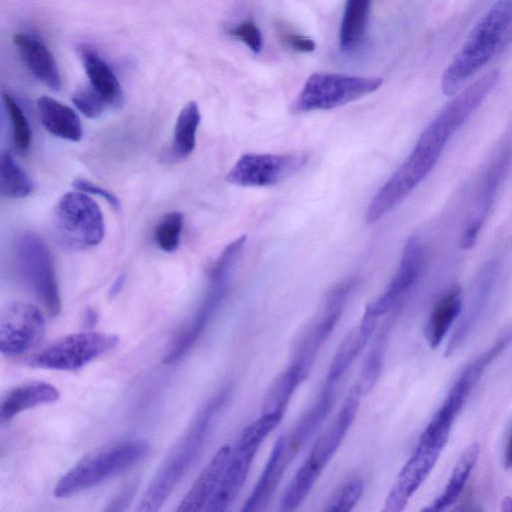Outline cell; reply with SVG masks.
<instances>
[{
	"instance_id": "cell-9",
	"label": "cell",
	"mask_w": 512,
	"mask_h": 512,
	"mask_svg": "<svg viewBox=\"0 0 512 512\" xmlns=\"http://www.w3.org/2000/svg\"><path fill=\"white\" fill-rule=\"evenodd\" d=\"M16 265L46 312L56 316L61 300L53 260L45 242L33 233L21 236L16 245Z\"/></svg>"
},
{
	"instance_id": "cell-45",
	"label": "cell",
	"mask_w": 512,
	"mask_h": 512,
	"mask_svg": "<svg viewBox=\"0 0 512 512\" xmlns=\"http://www.w3.org/2000/svg\"><path fill=\"white\" fill-rule=\"evenodd\" d=\"M501 510L505 512H512V497L507 496L502 500Z\"/></svg>"
},
{
	"instance_id": "cell-30",
	"label": "cell",
	"mask_w": 512,
	"mask_h": 512,
	"mask_svg": "<svg viewBox=\"0 0 512 512\" xmlns=\"http://www.w3.org/2000/svg\"><path fill=\"white\" fill-rule=\"evenodd\" d=\"M372 0H346L339 31L343 51H351L362 41L367 29Z\"/></svg>"
},
{
	"instance_id": "cell-26",
	"label": "cell",
	"mask_w": 512,
	"mask_h": 512,
	"mask_svg": "<svg viewBox=\"0 0 512 512\" xmlns=\"http://www.w3.org/2000/svg\"><path fill=\"white\" fill-rule=\"evenodd\" d=\"M80 55L90 85L105 99L107 104L121 105L123 100L121 86L109 65L88 46H81Z\"/></svg>"
},
{
	"instance_id": "cell-17",
	"label": "cell",
	"mask_w": 512,
	"mask_h": 512,
	"mask_svg": "<svg viewBox=\"0 0 512 512\" xmlns=\"http://www.w3.org/2000/svg\"><path fill=\"white\" fill-rule=\"evenodd\" d=\"M232 448L222 446L202 470L190 490L181 500L178 512L200 511L205 509L216 492L228 465Z\"/></svg>"
},
{
	"instance_id": "cell-23",
	"label": "cell",
	"mask_w": 512,
	"mask_h": 512,
	"mask_svg": "<svg viewBox=\"0 0 512 512\" xmlns=\"http://www.w3.org/2000/svg\"><path fill=\"white\" fill-rule=\"evenodd\" d=\"M39 118L45 129L56 137L79 141L83 129L76 112L69 106L48 96L37 101Z\"/></svg>"
},
{
	"instance_id": "cell-15",
	"label": "cell",
	"mask_w": 512,
	"mask_h": 512,
	"mask_svg": "<svg viewBox=\"0 0 512 512\" xmlns=\"http://www.w3.org/2000/svg\"><path fill=\"white\" fill-rule=\"evenodd\" d=\"M424 261L425 253L422 243L417 237L411 236L404 246L396 274L383 294L367 305L365 314L378 320L393 309L418 281Z\"/></svg>"
},
{
	"instance_id": "cell-1",
	"label": "cell",
	"mask_w": 512,
	"mask_h": 512,
	"mask_svg": "<svg viewBox=\"0 0 512 512\" xmlns=\"http://www.w3.org/2000/svg\"><path fill=\"white\" fill-rule=\"evenodd\" d=\"M489 94L475 81L451 100L421 133L413 150L371 200L366 220L374 223L401 203L429 174L450 137Z\"/></svg>"
},
{
	"instance_id": "cell-22",
	"label": "cell",
	"mask_w": 512,
	"mask_h": 512,
	"mask_svg": "<svg viewBox=\"0 0 512 512\" xmlns=\"http://www.w3.org/2000/svg\"><path fill=\"white\" fill-rule=\"evenodd\" d=\"M291 459L286 453V437L275 443L267 464L242 511H257L267 503Z\"/></svg>"
},
{
	"instance_id": "cell-41",
	"label": "cell",
	"mask_w": 512,
	"mask_h": 512,
	"mask_svg": "<svg viewBox=\"0 0 512 512\" xmlns=\"http://www.w3.org/2000/svg\"><path fill=\"white\" fill-rule=\"evenodd\" d=\"M284 43L291 49L298 52H312L316 48V43L313 39L304 35L287 33L283 35Z\"/></svg>"
},
{
	"instance_id": "cell-40",
	"label": "cell",
	"mask_w": 512,
	"mask_h": 512,
	"mask_svg": "<svg viewBox=\"0 0 512 512\" xmlns=\"http://www.w3.org/2000/svg\"><path fill=\"white\" fill-rule=\"evenodd\" d=\"M137 490V481L131 480L108 504L106 511H123L129 505Z\"/></svg>"
},
{
	"instance_id": "cell-28",
	"label": "cell",
	"mask_w": 512,
	"mask_h": 512,
	"mask_svg": "<svg viewBox=\"0 0 512 512\" xmlns=\"http://www.w3.org/2000/svg\"><path fill=\"white\" fill-rule=\"evenodd\" d=\"M512 343V325L506 328L490 346L470 362L460 373L453 389L468 397L471 390L477 384L486 368L497 359L503 351Z\"/></svg>"
},
{
	"instance_id": "cell-20",
	"label": "cell",
	"mask_w": 512,
	"mask_h": 512,
	"mask_svg": "<svg viewBox=\"0 0 512 512\" xmlns=\"http://www.w3.org/2000/svg\"><path fill=\"white\" fill-rule=\"evenodd\" d=\"M60 393L52 384L43 381L24 383L9 389L1 399V422L10 421L17 414L57 401Z\"/></svg>"
},
{
	"instance_id": "cell-31",
	"label": "cell",
	"mask_w": 512,
	"mask_h": 512,
	"mask_svg": "<svg viewBox=\"0 0 512 512\" xmlns=\"http://www.w3.org/2000/svg\"><path fill=\"white\" fill-rule=\"evenodd\" d=\"M200 119L196 102L190 101L181 109L175 122L171 144V155L175 160H181L193 152Z\"/></svg>"
},
{
	"instance_id": "cell-16",
	"label": "cell",
	"mask_w": 512,
	"mask_h": 512,
	"mask_svg": "<svg viewBox=\"0 0 512 512\" xmlns=\"http://www.w3.org/2000/svg\"><path fill=\"white\" fill-rule=\"evenodd\" d=\"M363 394L360 386L355 384L334 421L315 442L304 464L318 475L341 445L356 417Z\"/></svg>"
},
{
	"instance_id": "cell-24",
	"label": "cell",
	"mask_w": 512,
	"mask_h": 512,
	"mask_svg": "<svg viewBox=\"0 0 512 512\" xmlns=\"http://www.w3.org/2000/svg\"><path fill=\"white\" fill-rule=\"evenodd\" d=\"M461 311L462 291L454 285L435 304L425 325L424 334L431 348L440 345Z\"/></svg>"
},
{
	"instance_id": "cell-10",
	"label": "cell",
	"mask_w": 512,
	"mask_h": 512,
	"mask_svg": "<svg viewBox=\"0 0 512 512\" xmlns=\"http://www.w3.org/2000/svg\"><path fill=\"white\" fill-rule=\"evenodd\" d=\"M119 342L117 335L103 332H81L63 336L35 353L29 365L53 370H76L106 352Z\"/></svg>"
},
{
	"instance_id": "cell-11",
	"label": "cell",
	"mask_w": 512,
	"mask_h": 512,
	"mask_svg": "<svg viewBox=\"0 0 512 512\" xmlns=\"http://www.w3.org/2000/svg\"><path fill=\"white\" fill-rule=\"evenodd\" d=\"M307 159L303 153H245L229 170L226 180L241 187L273 186L299 171Z\"/></svg>"
},
{
	"instance_id": "cell-25",
	"label": "cell",
	"mask_w": 512,
	"mask_h": 512,
	"mask_svg": "<svg viewBox=\"0 0 512 512\" xmlns=\"http://www.w3.org/2000/svg\"><path fill=\"white\" fill-rule=\"evenodd\" d=\"M335 384H326L317 402L300 419L289 438H286V452L290 459L311 438L321 426L335 402Z\"/></svg>"
},
{
	"instance_id": "cell-8",
	"label": "cell",
	"mask_w": 512,
	"mask_h": 512,
	"mask_svg": "<svg viewBox=\"0 0 512 512\" xmlns=\"http://www.w3.org/2000/svg\"><path fill=\"white\" fill-rule=\"evenodd\" d=\"M450 431L449 428L428 423L413 454L400 471L390 490L385 501L384 511L399 512L405 508L410 498L434 468L448 442Z\"/></svg>"
},
{
	"instance_id": "cell-37",
	"label": "cell",
	"mask_w": 512,
	"mask_h": 512,
	"mask_svg": "<svg viewBox=\"0 0 512 512\" xmlns=\"http://www.w3.org/2000/svg\"><path fill=\"white\" fill-rule=\"evenodd\" d=\"M384 355V340L379 339L371 349L365 364L363 365L362 374L359 382L357 383L363 393L369 392L374 383L376 382Z\"/></svg>"
},
{
	"instance_id": "cell-2",
	"label": "cell",
	"mask_w": 512,
	"mask_h": 512,
	"mask_svg": "<svg viewBox=\"0 0 512 512\" xmlns=\"http://www.w3.org/2000/svg\"><path fill=\"white\" fill-rule=\"evenodd\" d=\"M512 35V0H497L478 20L461 49L444 70L441 88L446 96L481 70Z\"/></svg>"
},
{
	"instance_id": "cell-27",
	"label": "cell",
	"mask_w": 512,
	"mask_h": 512,
	"mask_svg": "<svg viewBox=\"0 0 512 512\" xmlns=\"http://www.w3.org/2000/svg\"><path fill=\"white\" fill-rule=\"evenodd\" d=\"M480 453L478 443L468 445L459 456L443 492L424 511L439 512L451 506L462 493Z\"/></svg>"
},
{
	"instance_id": "cell-43",
	"label": "cell",
	"mask_w": 512,
	"mask_h": 512,
	"mask_svg": "<svg viewBox=\"0 0 512 512\" xmlns=\"http://www.w3.org/2000/svg\"><path fill=\"white\" fill-rule=\"evenodd\" d=\"M124 280H125L124 275H120L115 280V282L112 284V286L110 288V292H109L111 297L116 296L120 292V290H121V288H122V286L124 284Z\"/></svg>"
},
{
	"instance_id": "cell-12",
	"label": "cell",
	"mask_w": 512,
	"mask_h": 512,
	"mask_svg": "<svg viewBox=\"0 0 512 512\" xmlns=\"http://www.w3.org/2000/svg\"><path fill=\"white\" fill-rule=\"evenodd\" d=\"M45 320L35 305L24 302L8 304L0 315V351L17 357L35 349L44 339Z\"/></svg>"
},
{
	"instance_id": "cell-19",
	"label": "cell",
	"mask_w": 512,
	"mask_h": 512,
	"mask_svg": "<svg viewBox=\"0 0 512 512\" xmlns=\"http://www.w3.org/2000/svg\"><path fill=\"white\" fill-rule=\"evenodd\" d=\"M13 41L30 72L52 90H59L61 76L47 46L38 37L26 33L16 34Z\"/></svg>"
},
{
	"instance_id": "cell-32",
	"label": "cell",
	"mask_w": 512,
	"mask_h": 512,
	"mask_svg": "<svg viewBox=\"0 0 512 512\" xmlns=\"http://www.w3.org/2000/svg\"><path fill=\"white\" fill-rule=\"evenodd\" d=\"M33 190V184L26 172L9 152H4L0 160V191L9 198H23Z\"/></svg>"
},
{
	"instance_id": "cell-18",
	"label": "cell",
	"mask_w": 512,
	"mask_h": 512,
	"mask_svg": "<svg viewBox=\"0 0 512 512\" xmlns=\"http://www.w3.org/2000/svg\"><path fill=\"white\" fill-rule=\"evenodd\" d=\"M496 271V262L490 261L479 272V275L477 276L474 284L473 295L471 296L467 310L457 325L447 345L445 352L446 356H449L459 349V347L463 344V342H465L471 330L478 322L479 317L483 312L491 293Z\"/></svg>"
},
{
	"instance_id": "cell-6",
	"label": "cell",
	"mask_w": 512,
	"mask_h": 512,
	"mask_svg": "<svg viewBox=\"0 0 512 512\" xmlns=\"http://www.w3.org/2000/svg\"><path fill=\"white\" fill-rule=\"evenodd\" d=\"M280 421L278 416L262 414L243 430L222 480L204 510L225 511L232 504L247 478L259 446Z\"/></svg>"
},
{
	"instance_id": "cell-34",
	"label": "cell",
	"mask_w": 512,
	"mask_h": 512,
	"mask_svg": "<svg viewBox=\"0 0 512 512\" xmlns=\"http://www.w3.org/2000/svg\"><path fill=\"white\" fill-rule=\"evenodd\" d=\"M3 101L11 121L14 146L20 153H25L31 144L29 122L19 104L10 94H4Z\"/></svg>"
},
{
	"instance_id": "cell-35",
	"label": "cell",
	"mask_w": 512,
	"mask_h": 512,
	"mask_svg": "<svg viewBox=\"0 0 512 512\" xmlns=\"http://www.w3.org/2000/svg\"><path fill=\"white\" fill-rule=\"evenodd\" d=\"M362 492V480L352 479L335 493L324 510L328 512H348L357 504Z\"/></svg>"
},
{
	"instance_id": "cell-21",
	"label": "cell",
	"mask_w": 512,
	"mask_h": 512,
	"mask_svg": "<svg viewBox=\"0 0 512 512\" xmlns=\"http://www.w3.org/2000/svg\"><path fill=\"white\" fill-rule=\"evenodd\" d=\"M378 320L365 314L361 322L347 333L330 363L326 384H336L371 338Z\"/></svg>"
},
{
	"instance_id": "cell-44",
	"label": "cell",
	"mask_w": 512,
	"mask_h": 512,
	"mask_svg": "<svg viewBox=\"0 0 512 512\" xmlns=\"http://www.w3.org/2000/svg\"><path fill=\"white\" fill-rule=\"evenodd\" d=\"M85 323L87 324V326H92L96 323L97 321V314L96 312L89 308L85 314Z\"/></svg>"
},
{
	"instance_id": "cell-13",
	"label": "cell",
	"mask_w": 512,
	"mask_h": 512,
	"mask_svg": "<svg viewBox=\"0 0 512 512\" xmlns=\"http://www.w3.org/2000/svg\"><path fill=\"white\" fill-rule=\"evenodd\" d=\"M511 162L512 145L506 144L491 161L477 189L461 235L462 248L469 249L476 243Z\"/></svg>"
},
{
	"instance_id": "cell-39",
	"label": "cell",
	"mask_w": 512,
	"mask_h": 512,
	"mask_svg": "<svg viewBox=\"0 0 512 512\" xmlns=\"http://www.w3.org/2000/svg\"><path fill=\"white\" fill-rule=\"evenodd\" d=\"M72 186L81 192L94 194L104 198L111 206L115 208H118L120 205L118 198L114 194L86 179H76L72 183Z\"/></svg>"
},
{
	"instance_id": "cell-14",
	"label": "cell",
	"mask_w": 512,
	"mask_h": 512,
	"mask_svg": "<svg viewBox=\"0 0 512 512\" xmlns=\"http://www.w3.org/2000/svg\"><path fill=\"white\" fill-rule=\"evenodd\" d=\"M231 270L232 267L228 265L216 264L212 266L209 292L194 317L171 342L163 358L165 364L178 361L197 342L225 295Z\"/></svg>"
},
{
	"instance_id": "cell-5",
	"label": "cell",
	"mask_w": 512,
	"mask_h": 512,
	"mask_svg": "<svg viewBox=\"0 0 512 512\" xmlns=\"http://www.w3.org/2000/svg\"><path fill=\"white\" fill-rule=\"evenodd\" d=\"M52 224L57 239L66 247L82 250L104 237L105 225L96 202L84 192H68L56 203Z\"/></svg>"
},
{
	"instance_id": "cell-29",
	"label": "cell",
	"mask_w": 512,
	"mask_h": 512,
	"mask_svg": "<svg viewBox=\"0 0 512 512\" xmlns=\"http://www.w3.org/2000/svg\"><path fill=\"white\" fill-rule=\"evenodd\" d=\"M307 377L303 369L293 362L273 381L263 401L262 414L283 417L284 411L298 385Z\"/></svg>"
},
{
	"instance_id": "cell-4",
	"label": "cell",
	"mask_w": 512,
	"mask_h": 512,
	"mask_svg": "<svg viewBox=\"0 0 512 512\" xmlns=\"http://www.w3.org/2000/svg\"><path fill=\"white\" fill-rule=\"evenodd\" d=\"M149 444L128 440L105 447L77 463L57 483L54 495L68 497L114 477L142 460Z\"/></svg>"
},
{
	"instance_id": "cell-7",
	"label": "cell",
	"mask_w": 512,
	"mask_h": 512,
	"mask_svg": "<svg viewBox=\"0 0 512 512\" xmlns=\"http://www.w3.org/2000/svg\"><path fill=\"white\" fill-rule=\"evenodd\" d=\"M382 85L378 77L337 73H314L305 82L292 105L293 113L329 110L360 99Z\"/></svg>"
},
{
	"instance_id": "cell-42",
	"label": "cell",
	"mask_w": 512,
	"mask_h": 512,
	"mask_svg": "<svg viewBox=\"0 0 512 512\" xmlns=\"http://www.w3.org/2000/svg\"><path fill=\"white\" fill-rule=\"evenodd\" d=\"M504 464L507 468L512 469V430L509 434L505 454H504Z\"/></svg>"
},
{
	"instance_id": "cell-36",
	"label": "cell",
	"mask_w": 512,
	"mask_h": 512,
	"mask_svg": "<svg viewBox=\"0 0 512 512\" xmlns=\"http://www.w3.org/2000/svg\"><path fill=\"white\" fill-rule=\"evenodd\" d=\"M72 101L75 107L88 118L100 116L107 105L105 99L91 85L76 90Z\"/></svg>"
},
{
	"instance_id": "cell-3",
	"label": "cell",
	"mask_w": 512,
	"mask_h": 512,
	"mask_svg": "<svg viewBox=\"0 0 512 512\" xmlns=\"http://www.w3.org/2000/svg\"><path fill=\"white\" fill-rule=\"evenodd\" d=\"M227 391H221L198 412L149 484L138 507L139 512L158 511L177 483L199 454L212 419L226 400Z\"/></svg>"
},
{
	"instance_id": "cell-38",
	"label": "cell",
	"mask_w": 512,
	"mask_h": 512,
	"mask_svg": "<svg viewBox=\"0 0 512 512\" xmlns=\"http://www.w3.org/2000/svg\"><path fill=\"white\" fill-rule=\"evenodd\" d=\"M229 34L245 43L254 53H259L263 46V38L260 29L252 20H245L229 31Z\"/></svg>"
},
{
	"instance_id": "cell-33",
	"label": "cell",
	"mask_w": 512,
	"mask_h": 512,
	"mask_svg": "<svg viewBox=\"0 0 512 512\" xmlns=\"http://www.w3.org/2000/svg\"><path fill=\"white\" fill-rule=\"evenodd\" d=\"M184 216L181 212L172 211L165 214L154 231V238L159 248L166 252L175 251L181 239Z\"/></svg>"
}]
</instances>
